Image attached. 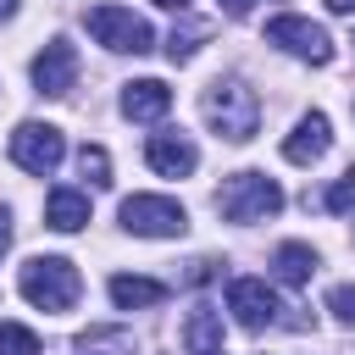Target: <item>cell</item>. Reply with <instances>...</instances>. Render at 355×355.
Instances as JSON below:
<instances>
[{"mask_svg":"<svg viewBox=\"0 0 355 355\" xmlns=\"http://www.w3.org/2000/svg\"><path fill=\"white\" fill-rule=\"evenodd\" d=\"M17 288H22V300L39 305V311H72L78 294H83V277H78V266H72L67 255H33V261H22Z\"/></svg>","mask_w":355,"mask_h":355,"instance_id":"obj_1","label":"cell"},{"mask_svg":"<svg viewBox=\"0 0 355 355\" xmlns=\"http://www.w3.org/2000/svg\"><path fill=\"white\" fill-rule=\"evenodd\" d=\"M200 105H205V122H211L222 139H233V144L255 139V128H261V100H255V89H250L244 78H216Z\"/></svg>","mask_w":355,"mask_h":355,"instance_id":"obj_2","label":"cell"},{"mask_svg":"<svg viewBox=\"0 0 355 355\" xmlns=\"http://www.w3.org/2000/svg\"><path fill=\"white\" fill-rule=\"evenodd\" d=\"M216 211L227 222H266L283 211V189L266 178V172H233L222 189H216Z\"/></svg>","mask_w":355,"mask_h":355,"instance_id":"obj_3","label":"cell"},{"mask_svg":"<svg viewBox=\"0 0 355 355\" xmlns=\"http://www.w3.org/2000/svg\"><path fill=\"white\" fill-rule=\"evenodd\" d=\"M83 28L105 44V50H128V55H144L155 44V28L144 17H133L128 6H89L83 11Z\"/></svg>","mask_w":355,"mask_h":355,"instance_id":"obj_4","label":"cell"},{"mask_svg":"<svg viewBox=\"0 0 355 355\" xmlns=\"http://www.w3.org/2000/svg\"><path fill=\"white\" fill-rule=\"evenodd\" d=\"M122 227L139 239H178L189 233V211L166 194H128L122 200Z\"/></svg>","mask_w":355,"mask_h":355,"instance_id":"obj_5","label":"cell"},{"mask_svg":"<svg viewBox=\"0 0 355 355\" xmlns=\"http://www.w3.org/2000/svg\"><path fill=\"white\" fill-rule=\"evenodd\" d=\"M266 44H277V50L311 61V67H327V61H333V39H327V28L311 22V17H294V11H283V17L266 22Z\"/></svg>","mask_w":355,"mask_h":355,"instance_id":"obj_6","label":"cell"},{"mask_svg":"<svg viewBox=\"0 0 355 355\" xmlns=\"http://www.w3.org/2000/svg\"><path fill=\"white\" fill-rule=\"evenodd\" d=\"M61 155H67V139H61L55 122H17V133H11V161H17L22 172L44 178V172L61 166Z\"/></svg>","mask_w":355,"mask_h":355,"instance_id":"obj_7","label":"cell"},{"mask_svg":"<svg viewBox=\"0 0 355 355\" xmlns=\"http://www.w3.org/2000/svg\"><path fill=\"white\" fill-rule=\"evenodd\" d=\"M227 311H233V322H239L244 333H266L283 305H277V294H272L261 277H233V283H227Z\"/></svg>","mask_w":355,"mask_h":355,"instance_id":"obj_8","label":"cell"},{"mask_svg":"<svg viewBox=\"0 0 355 355\" xmlns=\"http://www.w3.org/2000/svg\"><path fill=\"white\" fill-rule=\"evenodd\" d=\"M72 83H78V50H72L67 39H50V44L33 55V89L55 100V94H67Z\"/></svg>","mask_w":355,"mask_h":355,"instance_id":"obj_9","label":"cell"},{"mask_svg":"<svg viewBox=\"0 0 355 355\" xmlns=\"http://www.w3.org/2000/svg\"><path fill=\"white\" fill-rule=\"evenodd\" d=\"M144 161H150V172H161V178H189V172L200 166V150H194L189 133H150Z\"/></svg>","mask_w":355,"mask_h":355,"instance_id":"obj_10","label":"cell"},{"mask_svg":"<svg viewBox=\"0 0 355 355\" xmlns=\"http://www.w3.org/2000/svg\"><path fill=\"white\" fill-rule=\"evenodd\" d=\"M327 144H333V122H327L322 111H305V116L294 122V133L283 139V155H288L294 166H311V161L327 155Z\"/></svg>","mask_w":355,"mask_h":355,"instance_id":"obj_11","label":"cell"},{"mask_svg":"<svg viewBox=\"0 0 355 355\" xmlns=\"http://www.w3.org/2000/svg\"><path fill=\"white\" fill-rule=\"evenodd\" d=\"M172 111V89L161 83V78H133V83H122V116H133V122H161Z\"/></svg>","mask_w":355,"mask_h":355,"instance_id":"obj_12","label":"cell"},{"mask_svg":"<svg viewBox=\"0 0 355 355\" xmlns=\"http://www.w3.org/2000/svg\"><path fill=\"white\" fill-rule=\"evenodd\" d=\"M44 222H50L55 233H78V227L89 222V194H78V189H50Z\"/></svg>","mask_w":355,"mask_h":355,"instance_id":"obj_13","label":"cell"},{"mask_svg":"<svg viewBox=\"0 0 355 355\" xmlns=\"http://www.w3.org/2000/svg\"><path fill=\"white\" fill-rule=\"evenodd\" d=\"M111 300H116L122 311H144V305H161V300H166V283H155V277H133V272H116V277H111Z\"/></svg>","mask_w":355,"mask_h":355,"instance_id":"obj_14","label":"cell"},{"mask_svg":"<svg viewBox=\"0 0 355 355\" xmlns=\"http://www.w3.org/2000/svg\"><path fill=\"white\" fill-rule=\"evenodd\" d=\"M272 272H277V283L305 288V283H311V272H316V250H311V244H277Z\"/></svg>","mask_w":355,"mask_h":355,"instance_id":"obj_15","label":"cell"},{"mask_svg":"<svg viewBox=\"0 0 355 355\" xmlns=\"http://www.w3.org/2000/svg\"><path fill=\"white\" fill-rule=\"evenodd\" d=\"M183 344H189L194 355H216V349H222V311L200 305V311L183 322Z\"/></svg>","mask_w":355,"mask_h":355,"instance_id":"obj_16","label":"cell"},{"mask_svg":"<svg viewBox=\"0 0 355 355\" xmlns=\"http://www.w3.org/2000/svg\"><path fill=\"white\" fill-rule=\"evenodd\" d=\"M78 355H133V333L128 327H89L72 338Z\"/></svg>","mask_w":355,"mask_h":355,"instance_id":"obj_17","label":"cell"},{"mask_svg":"<svg viewBox=\"0 0 355 355\" xmlns=\"http://www.w3.org/2000/svg\"><path fill=\"white\" fill-rule=\"evenodd\" d=\"M211 39V22H189V28H172L166 39V61H194V50Z\"/></svg>","mask_w":355,"mask_h":355,"instance_id":"obj_18","label":"cell"},{"mask_svg":"<svg viewBox=\"0 0 355 355\" xmlns=\"http://www.w3.org/2000/svg\"><path fill=\"white\" fill-rule=\"evenodd\" d=\"M0 355H39V333L22 322H0Z\"/></svg>","mask_w":355,"mask_h":355,"instance_id":"obj_19","label":"cell"},{"mask_svg":"<svg viewBox=\"0 0 355 355\" xmlns=\"http://www.w3.org/2000/svg\"><path fill=\"white\" fill-rule=\"evenodd\" d=\"M78 172H83L94 189H105V183H111V155H105L100 144H83V150H78Z\"/></svg>","mask_w":355,"mask_h":355,"instance_id":"obj_20","label":"cell"},{"mask_svg":"<svg viewBox=\"0 0 355 355\" xmlns=\"http://www.w3.org/2000/svg\"><path fill=\"white\" fill-rule=\"evenodd\" d=\"M322 211H333V216L355 211V166H349L338 183H327V194H322Z\"/></svg>","mask_w":355,"mask_h":355,"instance_id":"obj_21","label":"cell"},{"mask_svg":"<svg viewBox=\"0 0 355 355\" xmlns=\"http://www.w3.org/2000/svg\"><path fill=\"white\" fill-rule=\"evenodd\" d=\"M327 311H333L344 327H355V283H338V288H327Z\"/></svg>","mask_w":355,"mask_h":355,"instance_id":"obj_22","label":"cell"},{"mask_svg":"<svg viewBox=\"0 0 355 355\" xmlns=\"http://www.w3.org/2000/svg\"><path fill=\"white\" fill-rule=\"evenodd\" d=\"M222 11H227V17H250V11H255V0H222Z\"/></svg>","mask_w":355,"mask_h":355,"instance_id":"obj_23","label":"cell"},{"mask_svg":"<svg viewBox=\"0 0 355 355\" xmlns=\"http://www.w3.org/2000/svg\"><path fill=\"white\" fill-rule=\"evenodd\" d=\"M6 244H11V211L0 205V255H6Z\"/></svg>","mask_w":355,"mask_h":355,"instance_id":"obj_24","label":"cell"},{"mask_svg":"<svg viewBox=\"0 0 355 355\" xmlns=\"http://www.w3.org/2000/svg\"><path fill=\"white\" fill-rule=\"evenodd\" d=\"M327 11L333 17H355V0H327Z\"/></svg>","mask_w":355,"mask_h":355,"instance_id":"obj_25","label":"cell"},{"mask_svg":"<svg viewBox=\"0 0 355 355\" xmlns=\"http://www.w3.org/2000/svg\"><path fill=\"white\" fill-rule=\"evenodd\" d=\"M17 17V0H0V22H11Z\"/></svg>","mask_w":355,"mask_h":355,"instance_id":"obj_26","label":"cell"},{"mask_svg":"<svg viewBox=\"0 0 355 355\" xmlns=\"http://www.w3.org/2000/svg\"><path fill=\"white\" fill-rule=\"evenodd\" d=\"M155 6H166V11H189V0H155Z\"/></svg>","mask_w":355,"mask_h":355,"instance_id":"obj_27","label":"cell"},{"mask_svg":"<svg viewBox=\"0 0 355 355\" xmlns=\"http://www.w3.org/2000/svg\"><path fill=\"white\" fill-rule=\"evenodd\" d=\"M216 355H222V349H216Z\"/></svg>","mask_w":355,"mask_h":355,"instance_id":"obj_28","label":"cell"}]
</instances>
